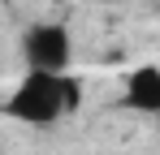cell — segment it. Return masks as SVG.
<instances>
[{
	"label": "cell",
	"instance_id": "cell-3",
	"mask_svg": "<svg viewBox=\"0 0 160 155\" xmlns=\"http://www.w3.org/2000/svg\"><path fill=\"white\" fill-rule=\"evenodd\" d=\"M121 103L143 116H160V65H134L126 73Z\"/></svg>",
	"mask_w": 160,
	"mask_h": 155
},
{
	"label": "cell",
	"instance_id": "cell-4",
	"mask_svg": "<svg viewBox=\"0 0 160 155\" xmlns=\"http://www.w3.org/2000/svg\"><path fill=\"white\" fill-rule=\"evenodd\" d=\"M91 4H112V0H91Z\"/></svg>",
	"mask_w": 160,
	"mask_h": 155
},
{
	"label": "cell",
	"instance_id": "cell-2",
	"mask_svg": "<svg viewBox=\"0 0 160 155\" xmlns=\"http://www.w3.org/2000/svg\"><path fill=\"white\" fill-rule=\"evenodd\" d=\"M22 56H26V69L69 73V65H74V30L65 22H35V26H26Z\"/></svg>",
	"mask_w": 160,
	"mask_h": 155
},
{
	"label": "cell",
	"instance_id": "cell-1",
	"mask_svg": "<svg viewBox=\"0 0 160 155\" xmlns=\"http://www.w3.org/2000/svg\"><path fill=\"white\" fill-rule=\"evenodd\" d=\"M82 108V82L74 73H43V69H26V78L13 86V95L4 99V116L18 125L48 129L65 116H74Z\"/></svg>",
	"mask_w": 160,
	"mask_h": 155
}]
</instances>
